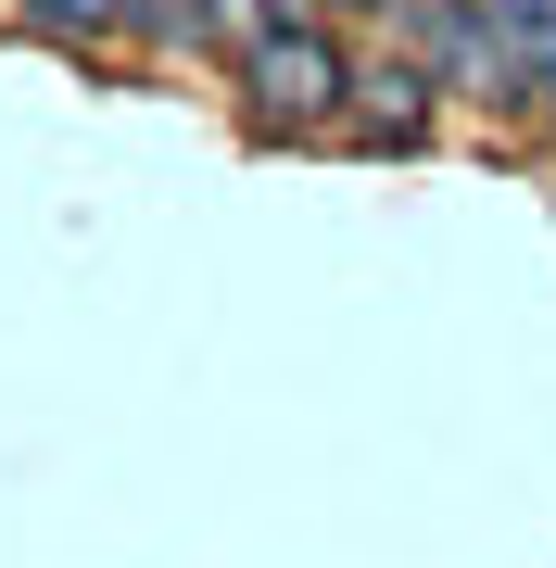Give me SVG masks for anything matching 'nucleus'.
<instances>
[{
	"mask_svg": "<svg viewBox=\"0 0 556 568\" xmlns=\"http://www.w3.org/2000/svg\"><path fill=\"white\" fill-rule=\"evenodd\" d=\"M354 77H367V63H354L316 13H266V26L241 39V114L266 126V140H316V126H354Z\"/></svg>",
	"mask_w": 556,
	"mask_h": 568,
	"instance_id": "nucleus-1",
	"label": "nucleus"
},
{
	"mask_svg": "<svg viewBox=\"0 0 556 568\" xmlns=\"http://www.w3.org/2000/svg\"><path fill=\"white\" fill-rule=\"evenodd\" d=\"M342 140H367V152H431V140H443V77H431V63H367Z\"/></svg>",
	"mask_w": 556,
	"mask_h": 568,
	"instance_id": "nucleus-2",
	"label": "nucleus"
},
{
	"mask_svg": "<svg viewBox=\"0 0 556 568\" xmlns=\"http://www.w3.org/2000/svg\"><path fill=\"white\" fill-rule=\"evenodd\" d=\"M39 39H63V51H89V39H127V0H13Z\"/></svg>",
	"mask_w": 556,
	"mask_h": 568,
	"instance_id": "nucleus-3",
	"label": "nucleus"
}]
</instances>
